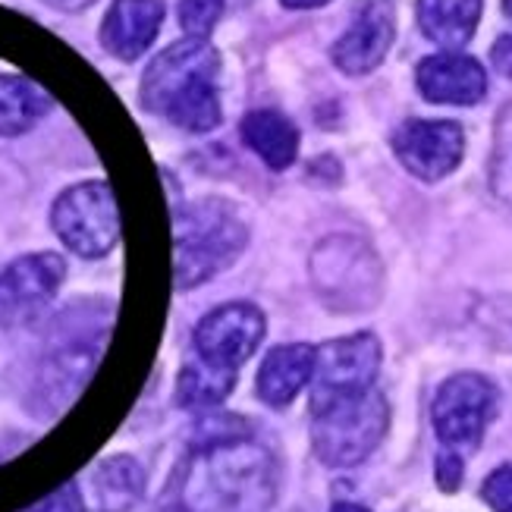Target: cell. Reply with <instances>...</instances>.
<instances>
[{
    "label": "cell",
    "mask_w": 512,
    "mask_h": 512,
    "mask_svg": "<svg viewBox=\"0 0 512 512\" xmlns=\"http://www.w3.org/2000/svg\"><path fill=\"white\" fill-rule=\"evenodd\" d=\"M503 10H506V16H512V0H503Z\"/></svg>",
    "instance_id": "cell-30"
},
{
    "label": "cell",
    "mask_w": 512,
    "mask_h": 512,
    "mask_svg": "<svg viewBox=\"0 0 512 512\" xmlns=\"http://www.w3.org/2000/svg\"><path fill=\"white\" fill-rule=\"evenodd\" d=\"M249 227L230 202L205 198L173 217V277L180 289L202 286L242 255Z\"/></svg>",
    "instance_id": "cell-3"
},
{
    "label": "cell",
    "mask_w": 512,
    "mask_h": 512,
    "mask_svg": "<svg viewBox=\"0 0 512 512\" xmlns=\"http://www.w3.org/2000/svg\"><path fill=\"white\" fill-rule=\"evenodd\" d=\"M481 7L484 0H418V29L437 48L459 51L478 32Z\"/></svg>",
    "instance_id": "cell-16"
},
{
    "label": "cell",
    "mask_w": 512,
    "mask_h": 512,
    "mask_svg": "<svg viewBox=\"0 0 512 512\" xmlns=\"http://www.w3.org/2000/svg\"><path fill=\"white\" fill-rule=\"evenodd\" d=\"M377 371H381V343L374 333H355V337L318 346L315 377H311V412L368 393Z\"/></svg>",
    "instance_id": "cell-8"
},
{
    "label": "cell",
    "mask_w": 512,
    "mask_h": 512,
    "mask_svg": "<svg viewBox=\"0 0 512 512\" xmlns=\"http://www.w3.org/2000/svg\"><path fill=\"white\" fill-rule=\"evenodd\" d=\"M318 349L308 343H286L267 352L258 368V396L267 406H289L315 377Z\"/></svg>",
    "instance_id": "cell-15"
},
{
    "label": "cell",
    "mask_w": 512,
    "mask_h": 512,
    "mask_svg": "<svg viewBox=\"0 0 512 512\" xmlns=\"http://www.w3.org/2000/svg\"><path fill=\"white\" fill-rule=\"evenodd\" d=\"M164 0H114L101 19V48L117 60H139L164 26Z\"/></svg>",
    "instance_id": "cell-14"
},
{
    "label": "cell",
    "mask_w": 512,
    "mask_h": 512,
    "mask_svg": "<svg viewBox=\"0 0 512 512\" xmlns=\"http://www.w3.org/2000/svg\"><path fill=\"white\" fill-rule=\"evenodd\" d=\"M264 340V315L249 302H227L198 321L195 359L224 374L239 377V368L252 359Z\"/></svg>",
    "instance_id": "cell-9"
},
{
    "label": "cell",
    "mask_w": 512,
    "mask_h": 512,
    "mask_svg": "<svg viewBox=\"0 0 512 512\" xmlns=\"http://www.w3.org/2000/svg\"><path fill=\"white\" fill-rule=\"evenodd\" d=\"M311 280L333 311H365L381 293V264L368 242L337 233L311 255Z\"/></svg>",
    "instance_id": "cell-6"
},
{
    "label": "cell",
    "mask_w": 512,
    "mask_h": 512,
    "mask_svg": "<svg viewBox=\"0 0 512 512\" xmlns=\"http://www.w3.org/2000/svg\"><path fill=\"white\" fill-rule=\"evenodd\" d=\"M142 107L186 132H211L220 110V54L208 38H180L148 63Z\"/></svg>",
    "instance_id": "cell-2"
},
{
    "label": "cell",
    "mask_w": 512,
    "mask_h": 512,
    "mask_svg": "<svg viewBox=\"0 0 512 512\" xmlns=\"http://www.w3.org/2000/svg\"><path fill=\"white\" fill-rule=\"evenodd\" d=\"M387 428V399L377 390H368L362 396L340 399L321 412H311V447L330 469H349L381 447Z\"/></svg>",
    "instance_id": "cell-4"
},
{
    "label": "cell",
    "mask_w": 512,
    "mask_h": 512,
    "mask_svg": "<svg viewBox=\"0 0 512 512\" xmlns=\"http://www.w3.org/2000/svg\"><path fill=\"white\" fill-rule=\"evenodd\" d=\"M396 41V4L393 0H362L355 7L349 29L333 41V63L346 76H365L384 63Z\"/></svg>",
    "instance_id": "cell-12"
},
{
    "label": "cell",
    "mask_w": 512,
    "mask_h": 512,
    "mask_svg": "<svg viewBox=\"0 0 512 512\" xmlns=\"http://www.w3.org/2000/svg\"><path fill=\"white\" fill-rule=\"evenodd\" d=\"M48 4L57 7V10H82L88 4H95V0H48Z\"/></svg>",
    "instance_id": "cell-28"
},
{
    "label": "cell",
    "mask_w": 512,
    "mask_h": 512,
    "mask_svg": "<svg viewBox=\"0 0 512 512\" xmlns=\"http://www.w3.org/2000/svg\"><path fill=\"white\" fill-rule=\"evenodd\" d=\"M22 512H85V500L79 494V487L70 481V484H60L57 491H51L44 500L32 503Z\"/></svg>",
    "instance_id": "cell-24"
},
{
    "label": "cell",
    "mask_w": 512,
    "mask_h": 512,
    "mask_svg": "<svg viewBox=\"0 0 512 512\" xmlns=\"http://www.w3.org/2000/svg\"><path fill=\"white\" fill-rule=\"evenodd\" d=\"M481 497L494 512H512V465H503V469L487 475Z\"/></svg>",
    "instance_id": "cell-23"
},
{
    "label": "cell",
    "mask_w": 512,
    "mask_h": 512,
    "mask_svg": "<svg viewBox=\"0 0 512 512\" xmlns=\"http://www.w3.org/2000/svg\"><path fill=\"white\" fill-rule=\"evenodd\" d=\"M51 227L73 255L88 261L104 258L123 233L114 186L104 180H85L60 192L51 208Z\"/></svg>",
    "instance_id": "cell-5"
},
{
    "label": "cell",
    "mask_w": 512,
    "mask_h": 512,
    "mask_svg": "<svg viewBox=\"0 0 512 512\" xmlns=\"http://www.w3.org/2000/svg\"><path fill=\"white\" fill-rule=\"evenodd\" d=\"M437 484H440V491H450V494L462 484V456L459 453L443 450L437 456Z\"/></svg>",
    "instance_id": "cell-25"
},
{
    "label": "cell",
    "mask_w": 512,
    "mask_h": 512,
    "mask_svg": "<svg viewBox=\"0 0 512 512\" xmlns=\"http://www.w3.org/2000/svg\"><path fill=\"white\" fill-rule=\"evenodd\" d=\"M491 189L512 208V104L500 110L494 123V151H491Z\"/></svg>",
    "instance_id": "cell-21"
},
{
    "label": "cell",
    "mask_w": 512,
    "mask_h": 512,
    "mask_svg": "<svg viewBox=\"0 0 512 512\" xmlns=\"http://www.w3.org/2000/svg\"><path fill=\"white\" fill-rule=\"evenodd\" d=\"M66 261L54 252H32L0 267V330L29 324L60 293Z\"/></svg>",
    "instance_id": "cell-10"
},
{
    "label": "cell",
    "mask_w": 512,
    "mask_h": 512,
    "mask_svg": "<svg viewBox=\"0 0 512 512\" xmlns=\"http://www.w3.org/2000/svg\"><path fill=\"white\" fill-rule=\"evenodd\" d=\"M500 393L497 387L481 374H453L447 384H443L434 396L431 418H434V431L440 443L450 453L459 450H475L487 425L497 415Z\"/></svg>",
    "instance_id": "cell-7"
},
{
    "label": "cell",
    "mask_w": 512,
    "mask_h": 512,
    "mask_svg": "<svg viewBox=\"0 0 512 512\" xmlns=\"http://www.w3.org/2000/svg\"><path fill=\"white\" fill-rule=\"evenodd\" d=\"M277 462L252 437L192 450L164 494L167 512H267L277 500Z\"/></svg>",
    "instance_id": "cell-1"
},
{
    "label": "cell",
    "mask_w": 512,
    "mask_h": 512,
    "mask_svg": "<svg viewBox=\"0 0 512 512\" xmlns=\"http://www.w3.org/2000/svg\"><path fill=\"white\" fill-rule=\"evenodd\" d=\"M415 85L431 104L469 107L487 95V73L475 57L459 51H440L418 63Z\"/></svg>",
    "instance_id": "cell-13"
},
{
    "label": "cell",
    "mask_w": 512,
    "mask_h": 512,
    "mask_svg": "<svg viewBox=\"0 0 512 512\" xmlns=\"http://www.w3.org/2000/svg\"><path fill=\"white\" fill-rule=\"evenodd\" d=\"M98 512H129L145 494V469L132 456H110L92 472Z\"/></svg>",
    "instance_id": "cell-19"
},
{
    "label": "cell",
    "mask_w": 512,
    "mask_h": 512,
    "mask_svg": "<svg viewBox=\"0 0 512 512\" xmlns=\"http://www.w3.org/2000/svg\"><path fill=\"white\" fill-rule=\"evenodd\" d=\"M233 384V374L217 371L192 355L180 371V381H176V403L183 409H217L233 393Z\"/></svg>",
    "instance_id": "cell-20"
},
{
    "label": "cell",
    "mask_w": 512,
    "mask_h": 512,
    "mask_svg": "<svg viewBox=\"0 0 512 512\" xmlns=\"http://www.w3.org/2000/svg\"><path fill=\"white\" fill-rule=\"evenodd\" d=\"M224 7L227 0H180L176 16H180L186 38H211L220 16H224Z\"/></svg>",
    "instance_id": "cell-22"
},
{
    "label": "cell",
    "mask_w": 512,
    "mask_h": 512,
    "mask_svg": "<svg viewBox=\"0 0 512 512\" xmlns=\"http://www.w3.org/2000/svg\"><path fill=\"white\" fill-rule=\"evenodd\" d=\"M242 142H246L258 158L271 170L293 167L299 158V129L296 123L283 117L280 110H252L239 126Z\"/></svg>",
    "instance_id": "cell-17"
},
{
    "label": "cell",
    "mask_w": 512,
    "mask_h": 512,
    "mask_svg": "<svg viewBox=\"0 0 512 512\" xmlns=\"http://www.w3.org/2000/svg\"><path fill=\"white\" fill-rule=\"evenodd\" d=\"M393 151L421 183H437L459 167L465 136L453 120H406L393 132Z\"/></svg>",
    "instance_id": "cell-11"
},
{
    "label": "cell",
    "mask_w": 512,
    "mask_h": 512,
    "mask_svg": "<svg viewBox=\"0 0 512 512\" xmlns=\"http://www.w3.org/2000/svg\"><path fill=\"white\" fill-rule=\"evenodd\" d=\"M491 63H494V70L506 79H512V35H503L494 41V48H491Z\"/></svg>",
    "instance_id": "cell-26"
},
{
    "label": "cell",
    "mask_w": 512,
    "mask_h": 512,
    "mask_svg": "<svg viewBox=\"0 0 512 512\" xmlns=\"http://www.w3.org/2000/svg\"><path fill=\"white\" fill-rule=\"evenodd\" d=\"M280 4L286 10H318V7L330 4V0H280Z\"/></svg>",
    "instance_id": "cell-27"
},
{
    "label": "cell",
    "mask_w": 512,
    "mask_h": 512,
    "mask_svg": "<svg viewBox=\"0 0 512 512\" xmlns=\"http://www.w3.org/2000/svg\"><path fill=\"white\" fill-rule=\"evenodd\" d=\"M51 95L26 76H0V136H22L51 114Z\"/></svg>",
    "instance_id": "cell-18"
},
{
    "label": "cell",
    "mask_w": 512,
    "mask_h": 512,
    "mask_svg": "<svg viewBox=\"0 0 512 512\" xmlns=\"http://www.w3.org/2000/svg\"><path fill=\"white\" fill-rule=\"evenodd\" d=\"M330 512H371V509H365V506H359V503H337Z\"/></svg>",
    "instance_id": "cell-29"
}]
</instances>
